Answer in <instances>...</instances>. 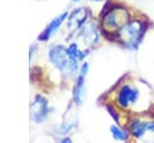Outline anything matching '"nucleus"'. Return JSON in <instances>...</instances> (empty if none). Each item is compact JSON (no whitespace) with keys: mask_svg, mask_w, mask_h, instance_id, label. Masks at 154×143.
<instances>
[{"mask_svg":"<svg viewBox=\"0 0 154 143\" xmlns=\"http://www.w3.org/2000/svg\"><path fill=\"white\" fill-rule=\"evenodd\" d=\"M48 59L66 78L72 77L78 70V60L71 59L63 46H52L48 50Z\"/></svg>","mask_w":154,"mask_h":143,"instance_id":"obj_1","label":"nucleus"},{"mask_svg":"<svg viewBox=\"0 0 154 143\" xmlns=\"http://www.w3.org/2000/svg\"><path fill=\"white\" fill-rule=\"evenodd\" d=\"M143 34H144V24L141 20H136V19L126 22L118 30V35L123 41V43L132 49L137 48V46L140 44L143 37Z\"/></svg>","mask_w":154,"mask_h":143,"instance_id":"obj_2","label":"nucleus"},{"mask_svg":"<svg viewBox=\"0 0 154 143\" xmlns=\"http://www.w3.org/2000/svg\"><path fill=\"white\" fill-rule=\"evenodd\" d=\"M128 22V12L124 7H112L102 18V26L107 32L118 31Z\"/></svg>","mask_w":154,"mask_h":143,"instance_id":"obj_3","label":"nucleus"},{"mask_svg":"<svg viewBox=\"0 0 154 143\" xmlns=\"http://www.w3.org/2000/svg\"><path fill=\"white\" fill-rule=\"evenodd\" d=\"M141 97V90L135 84H123L116 96L117 106L122 109H128L129 107L136 105Z\"/></svg>","mask_w":154,"mask_h":143,"instance_id":"obj_4","label":"nucleus"},{"mask_svg":"<svg viewBox=\"0 0 154 143\" xmlns=\"http://www.w3.org/2000/svg\"><path fill=\"white\" fill-rule=\"evenodd\" d=\"M89 71V64L88 62H83V65L79 68L78 76H77V81L76 84L73 87V101L76 103V106H81L82 105V100H83V94H84V87H85V77L88 75Z\"/></svg>","mask_w":154,"mask_h":143,"instance_id":"obj_5","label":"nucleus"},{"mask_svg":"<svg viewBox=\"0 0 154 143\" xmlns=\"http://www.w3.org/2000/svg\"><path fill=\"white\" fill-rule=\"evenodd\" d=\"M48 114V103L47 100L43 99L42 96L37 95L35 97V100L32 101L31 106H30V117L36 123H41L46 119Z\"/></svg>","mask_w":154,"mask_h":143,"instance_id":"obj_6","label":"nucleus"},{"mask_svg":"<svg viewBox=\"0 0 154 143\" xmlns=\"http://www.w3.org/2000/svg\"><path fill=\"white\" fill-rule=\"evenodd\" d=\"M87 8L84 7H78L76 8L75 11H72L69 17H67V23H66V29L69 31H75V30H78L83 23L85 22L87 19Z\"/></svg>","mask_w":154,"mask_h":143,"instance_id":"obj_7","label":"nucleus"},{"mask_svg":"<svg viewBox=\"0 0 154 143\" xmlns=\"http://www.w3.org/2000/svg\"><path fill=\"white\" fill-rule=\"evenodd\" d=\"M79 37L81 40L84 42L85 46H95L99 41V30H97V26L90 22V23H87L81 32H79Z\"/></svg>","mask_w":154,"mask_h":143,"instance_id":"obj_8","label":"nucleus"},{"mask_svg":"<svg viewBox=\"0 0 154 143\" xmlns=\"http://www.w3.org/2000/svg\"><path fill=\"white\" fill-rule=\"evenodd\" d=\"M66 16H67V12H64V13H61L60 16H58L55 19H53L48 25H47V28L43 30V32L40 35V40L41 41H46V40H48L59 28H60V25L63 24V22L66 19Z\"/></svg>","mask_w":154,"mask_h":143,"instance_id":"obj_9","label":"nucleus"},{"mask_svg":"<svg viewBox=\"0 0 154 143\" xmlns=\"http://www.w3.org/2000/svg\"><path fill=\"white\" fill-rule=\"evenodd\" d=\"M148 123L149 121H144L140 119L132 120L130 123V133L135 138H142L148 131Z\"/></svg>","mask_w":154,"mask_h":143,"instance_id":"obj_10","label":"nucleus"},{"mask_svg":"<svg viewBox=\"0 0 154 143\" xmlns=\"http://www.w3.org/2000/svg\"><path fill=\"white\" fill-rule=\"evenodd\" d=\"M109 131L116 141H126L128 139V132L123 129H120L118 125H112L109 127Z\"/></svg>","mask_w":154,"mask_h":143,"instance_id":"obj_11","label":"nucleus"},{"mask_svg":"<svg viewBox=\"0 0 154 143\" xmlns=\"http://www.w3.org/2000/svg\"><path fill=\"white\" fill-rule=\"evenodd\" d=\"M91 1H96L97 2V1H101V0H91Z\"/></svg>","mask_w":154,"mask_h":143,"instance_id":"obj_12","label":"nucleus"},{"mask_svg":"<svg viewBox=\"0 0 154 143\" xmlns=\"http://www.w3.org/2000/svg\"><path fill=\"white\" fill-rule=\"evenodd\" d=\"M72 1H78V0H72Z\"/></svg>","mask_w":154,"mask_h":143,"instance_id":"obj_13","label":"nucleus"}]
</instances>
